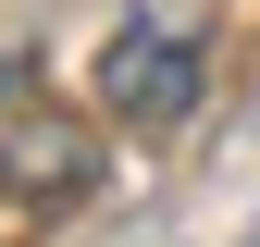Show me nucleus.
Listing matches in <instances>:
<instances>
[{"instance_id": "f257e3e1", "label": "nucleus", "mask_w": 260, "mask_h": 247, "mask_svg": "<svg viewBox=\"0 0 260 247\" xmlns=\"http://www.w3.org/2000/svg\"><path fill=\"white\" fill-rule=\"evenodd\" d=\"M199 25L174 13V0H137V13L112 25V50H100V99L124 111V124H161V136H174L186 111H199Z\"/></svg>"}, {"instance_id": "f03ea898", "label": "nucleus", "mask_w": 260, "mask_h": 247, "mask_svg": "<svg viewBox=\"0 0 260 247\" xmlns=\"http://www.w3.org/2000/svg\"><path fill=\"white\" fill-rule=\"evenodd\" d=\"M0 87H13V62H0Z\"/></svg>"}]
</instances>
